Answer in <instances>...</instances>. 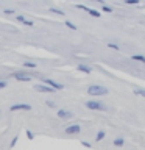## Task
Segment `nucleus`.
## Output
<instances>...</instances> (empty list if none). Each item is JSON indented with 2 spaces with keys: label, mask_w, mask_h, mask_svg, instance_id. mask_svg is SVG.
<instances>
[{
  "label": "nucleus",
  "mask_w": 145,
  "mask_h": 150,
  "mask_svg": "<svg viewBox=\"0 0 145 150\" xmlns=\"http://www.w3.org/2000/svg\"><path fill=\"white\" fill-rule=\"evenodd\" d=\"M3 88H6V81H5V80H0V89H3Z\"/></svg>",
  "instance_id": "23"
},
{
  "label": "nucleus",
  "mask_w": 145,
  "mask_h": 150,
  "mask_svg": "<svg viewBox=\"0 0 145 150\" xmlns=\"http://www.w3.org/2000/svg\"><path fill=\"white\" fill-rule=\"evenodd\" d=\"M125 3H128V5H139L140 0H125Z\"/></svg>",
  "instance_id": "19"
},
{
  "label": "nucleus",
  "mask_w": 145,
  "mask_h": 150,
  "mask_svg": "<svg viewBox=\"0 0 145 150\" xmlns=\"http://www.w3.org/2000/svg\"><path fill=\"white\" fill-rule=\"evenodd\" d=\"M13 77L19 80V81H31V77L27 74H22V72H17V74H13Z\"/></svg>",
  "instance_id": "9"
},
{
  "label": "nucleus",
  "mask_w": 145,
  "mask_h": 150,
  "mask_svg": "<svg viewBox=\"0 0 145 150\" xmlns=\"http://www.w3.org/2000/svg\"><path fill=\"white\" fill-rule=\"evenodd\" d=\"M34 89H36L37 92H47V94H51V92L56 91L55 88H51L50 84H47V83H44V84H36Z\"/></svg>",
  "instance_id": "3"
},
{
  "label": "nucleus",
  "mask_w": 145,
  "mask_h": 150,
  "mask_svg": "<svg viewBox=\"0 0 145 150\" xmlns=\"http://www.w3.org/2000/svg\"><path fill=\"white\" fill-rule=\"evenodd\" d=\"M17 21L19 22H23V21H25V17H23V16H17Z\"/></svg>",
  "instance_id": "26"
},
{
  "label": "nucleus",
  "mask_w": 145,
  "mask_h": 150,
  "mask_svg": "<svg viewBox=\"0 0 145 150\" xmlns=\"http://www.w3.org/2000/svg\"><path fill=\"white\" fill-rule=\"evenodd\" d=\"M23 67H30V69H34L36 67V63H31V61H25V63H22Z\"/></svg>",
  "instance_id": "14"
},
{
  "label": "nucleus",
  "mask_w": 145,
  "mask_h": 150,
  "mask_svg": "<svg viewBox=\"0 0 145 150\" xmlns=\"http://www.w3.org/2000/svg\"><path fill=\"white\" fill-rule=\"evenodd\" d=\"M131 58H133L134 61H140V63L145 64V56H144V55H133Z\"/></svg>",
  "instance_id": "11"
},
{
  "label": "nucleus",
  "mask_w": 145,
  "mask_h": 150,
  "mask_svg": "<svg viewBox=\"0 0 145 150\" xmlns=\"http://www.w3.org/2000/svg\"><path fill=\"white\" fill-rule=\"evenodd\" d=\"M16 142H17V136L13 139V142H11V147H14V145H16Z\"/></svg>",
  "instance_id": "27"
},
{
  "label": "nucleus",
  "mask_w": 145,
  "mask_h": 150,
  "mask_svg": "<svg viewBox=\"0 0 145 150\" xmlns=\"http://www.w3.org/2000/svg\"><path fill=\"white\" fill-rule=\"evenodd\" d=\"M80 131H81V127H80L78 124H73V125L65 127V133H67V134H78Z\"/></svg>",
  "instance_id": "6"
},
{
  "label": "nucleus",
  "mask_w": 145,
  "mask_h": 150,
  "mask_svg": "<svg viewBox=\"0 0 145 150\" xmlns=\"http://www.w3.org/2000/svg\"><path fill=\"white\" fill-rule=\"evenodd\" d=\"M64 25L67 27V28H70V30H78V27L75 25V23H72L70 21H65V22H64Z\"/></svg>",
  "instance_id": "13"
},
{
  "label": "nucleus",
  "mask_w": 145,
  "mask_h": 150,
  "mask_svg": "<svg viewBox=\"0 0 145 150\" xmlns=\"http://www.w3.org/2000/svg\"><path fill=\"white\" fill-rule=\"evenodd\" d=\"M87 92L91 96H95V97H100V96H106L108 94V89L100 86V84H94V86H89L87 88Z\"/></svg>",
  "instance_id": "1"
},
{
  "label": "nucleus",
  "mask_w": 145,
  "mask_h": 150,
  "mask_svg": "<svg viewBox=\"0 0 145 150\" xmlns=\"http://www.w3.org/2000/svg\"><path fill=\"white\" fill-rule=\"evenodd\" d=\"M50 13H53V14H59V16H63V11L61 9H58V8H50Z\"/></svg>",
  "instance_id": "17"
},
{
  "label": "nucleus",
  "mask_w": 145,
  "mask_h": 150,
  "mask_svg": "<svg viewBox=\"0 0 145 150\" xmlns=\"http://www.w3.org/2000/svg\"><path fill=\"white\" fill-rule=\"evenodd\" d=\"M3 13H5V14H14V11H13V9H5Z\"/></svg>",
  "instance_id": "24"
},
{
  "label": "nucleus",
  "mask_w": 145,
  "mask_h": 150,
  "mask_svg": "<svg viewBox=\"0 0 145 150\" xmlns=\"http://www.w3.org/2000/svg\"><path fill=\"white\" fill-rule=\"evenodd\" d=\"M77 8H78V9H83V11H86V13H89V14H91V16H94V17H100V16H101L100 11L92 9V8H87L86 5H77Z\"/></svg>",
  "instance_id": "4"
},
{
  "label": "nucleus",
  "mask_w": 145,
  "mask_h": 150,
  "mask_svg": "<svg viewBox=\"0 0 145 150\" xmlns=\"http://www.w3.org/2000/svg\"><path fill=\"white\" fill-rule=\"evenodd\" d=\"M108 47H109V49H114V50H119V45L112 44V42H108Z\"/></svg>",
  "instance_id": "21"
},
{
  "label": "nucleus",
  "mask_w": 145,
  "mask_h": 150,
  "mask_svg": "<svg viewBox=\"0 0 145 150\" xmlns=\"http://www.w3.org/2000/svg\"><path fill=\"white\" fill-rule=\"evenodd\" d=\"M22 23H23V25H27V27H33V25H34V22H33V21H27V19Z\"/></svg>",
  "instance_id": "20"
},
{
  "label": "nucleus",
  "mask_w": 145,
  "mask_h": 150,
  "mask_svg": "<svg viewBox=\"0 0 145 150\" xmlns=\"http://www.w3.org/2000/svg\"><path fill=\"white\" fill-rule=\"evenodd\" d=\"M101 9H103V11H105V13H112V8H111V6H106L105 3L101 5Z\"/></svg>",
  "instance_id": "18"
},
{
  "label": "nucleus",
  "mask_w": 145,
  "mask_h": 150,
  "mask_svg": "<svg viewBox=\"0 0 145 150\" xmlns=\"http://www.w3.org/2000/svg\"><path fill=\"white\" fill-rule=\"evenodd\" d=\"M44 83H47V84H50L51 88H55L56 91L58 89H64V86L61 83H58V81H55V80H51V78H44Z\"/></svg>",
  "instance_id": "8"
},
{
  "label": "nucleus",
  "mask_w": 145,
  "mask_h": 150,
  "mask_svg": "<svg viewBox=\"0 0 145 150\" xmlns=\"http://www.w3.org/2000/svg\"><path fill=\"white\" fill-rule=\"evenodd\" d=\"M86 106L89 110H95V111H106V106L103 105V103L97 102V100H89L86 102Z\"/></svg>",
  "instance_id": "2"
},
{
  "label": "nucleus",
  "mask_w": 145,
  "mask_h": 150,
  "mask_svg": "<svg viewBox=\"0 0 145 150\" xmlns=\"http://www.w3.org/2000/svg\"><path fill=\"white\" fill-rule=\"evenodd\" d=\"M25 133H27V138H28V139H30V141H31V139H34V134H33V133H31V131H30V130H27V131H25Z\"/></svg>",
  "instance_id": "22"
},
{
  "label": "nucleus",
  "mask_w": 145,
  "mask_h": 150,
  "mask_svg": "<svg viewBox=\"0 0 145 150\" xmlns=\"http://www.w3.org/2000/svg\"><path fill=\"white\" fill-rule=\"evenodd\" d=\"M11 111H31V105L28 103H16L11 106Z\"/></svg>",
  "instance_id": "5"
},
{
  "label": "nucleus",
  "mask_w": 145,
  "mask_h": 150,
  "mask_svg": "<svg viewBox=\"0 0 145 150\" xmlns=\"http://www.w3.org/2000/svg\"><path fill=\"white\" fill-rule=\"evenodd\" d=\"M123 144H125V139H123V138H117V139H114V145H115V147H122Z\"/></svg>",
  "instance_id": "12"
},
{
  "label": "nucleus",
  "mask_w": 145,
  "mask_h": 150,
  "mask_svg": "<svg viewBox=\"0 0 145 150\" xmlns=\"http://www.w3.org/2000/svg\"><path fill=\"white\" fill-rule=\"evenodd\" d=\"M103 138H105V131H103V130H100V131H98V133H97V141H101Z\"/></svg>",
  "instance_id": "16"
},
{
  "label": "nucleus",
  "mask_w": 145,
  "mask_h": 150,
  "mask_svg": "<svg viewBox=\"0 0 145 150\" xmlns=\"http://www.w3.org/2000/svg\"><path fill=\"white\" fill-rule=\"evenodd\" d=\"M47 106H50V108H55V103H53V102H47Z\"/></svg>",
  "instance_id": "25"
},
{
  "label": "nucleus",
  "mask_w": 145,
  "mask_h": 150,
  "mask_svg": "<svg viewBox=\"0 0 145 150\" xmlns=\"http://www.w3.org/2000/svg\"><path fill=\"white\" fill-rule=\"evenodd\" d=\"M56 114H58L59 119H72V117H73V112H70L67 110H58Z\"/></svg>",
  "instance_id": "7"
},
{
  "label": "nucleus",
  "mask_w": 145,
  "mask_h": 150,
  "mask_svg": "<svg viewBox=\"0 0 145 150\" xmlns=\"http://www.w3.org/2000/svg\"><path fill=\"white\" fill-rule=\"evenodd\" d=\"M134 94H137V96L145 97V89H139V88H136V89H134Z\"/></svg>",
  "instance_id": "15"
},
{
  "label": "nucleus",
  "mask_w": 145,
  "mask_h": 150,
  "mask_svg": "<svg viewBox=\"0 0 145 150\" xmlns=\"http://www.w3.org/2000/svg\"><path fill=\"white\" fill-rule=\"evenodd\" d=\"M78 70L80 72H84V74H91L92 72V69L89 67V66H86V64H78Z\"/></svg>",
  "instance_id": "10"
}]
</instances>
